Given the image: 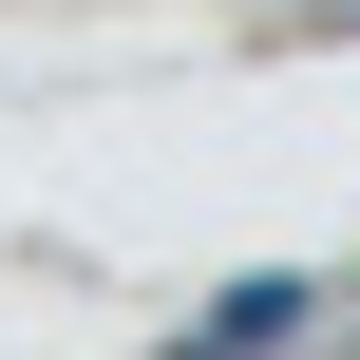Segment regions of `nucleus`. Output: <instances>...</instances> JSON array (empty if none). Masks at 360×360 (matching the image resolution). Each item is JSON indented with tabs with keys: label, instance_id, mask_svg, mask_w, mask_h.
I'll list each match as a JSON object with an SVG mask.
<instances>
[{
	"label": "nucleus",
	"instance_id": "f257e3e1",
	"mask_svg": "<svg viewBox=\"0 0 360 360\" xmlns=\"http://www.w3.org/2000/svg\"><path fill=\"white\" fill-rule=\"evenodd\" d=\"M266 342H304V285H228V304L190 323V360H266Z\"/></svg>",
	"mask_w": 360,
	"mask_h": 360
}]
</instances>
